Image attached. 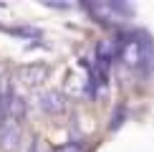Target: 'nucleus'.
Instances as JSON below:
<instances>
[{"label": "nucleus", "mask_w": 154, "mask_h": 152, "mask_svg": "<svg viewBox=\"0 0 154 152\" xmlns=\"http://www.w3.org/2000/svg\"><path fill=\"white\" fill-rule=\"evenodd\" d=\"M48 74H51V68L46 66V63L33 61V63H25V66L18 68V81H20L23 86L35 89V86H41L43 81L48 79Z\"/></svg>", "instance_id": "7ed1b4c3"}, {"label": "nucleus", "mask_w": 154, "mask_h": 152, "mask_svg": "<svg viewBox=\"0 0 154 152\" xmlns=\"http://www.w3.org/2000/svg\"><path fill=\"white\" fill-rule=\"evenodd\" d=\"M119 59H121L124 66L137 68L139 63H144V59H146V43H142L139 38H126L119 46Z\"/></svg>", "instance_id": "f257e3e1"}, {"label": "nucleus", "mask_w": 154, "mask_h": 152, "mask_svg": "<svg viewBox=\"0 0 154 152\" xmlns=\"http://www.w3.org/2000/svg\"><path fill=\"white\" fill-rule=\"evenodd\" d=\"M0 122H3V106H0Z\"/></svg>", "instance_id": "0eeeda50"}, {"label": "nucleus", "mask_w": 154, "mask_h": 152, "mask_svg": "<svg viewBox=\"0 0 154 152\" xmlns=\"http://www.w3.org/2000/svg\"><path fill=\"white\" fill-rule=\"evenodd\" d=\"M38 106L48 117H61L66 112V94L58 89H46V91L38 94Z\"/></svg>", "instance_id": "f03ea898"}, {"label": "nucleus", "mask_w": 154, "mask_h": 152, "mask_svg": "<svg viewBox=\"0 0 154 152\" xmlns=\"http://www.w3.org/2000/svg\"><path fill=\"white\" fill-rule=\"evenodd\" d=\"M23 142V129L18 122H10V119H3L0 122V150L3 152H18Z\"/></svg>", "instance_id": "20e7f679"}, {"label": "nucleus", "mask_w": 154, "mask_h": 152, "mask_svg": "<svg viewBox=\"0 0 154 152\" xmlns=\"http://www.w3.org/2000/svg\"><path fill=\"white\" fill-rule=\"evenodd\" d=\"M53 152H86V144H83V142H68V144L56 147Z\"/></svg>", "instance_id": "39448f33"}, {"label": "nucleus", "mask_w": 154, "mask_h": 152, "mask_svg": "<svg viewBox=\"0 0 154 152\" xmlns=\"http://www.w3.org/2000/svg\"><path fill=\"white\" fill-rule=\"evenodd\" d=\"M119 124H121V109H116V114H114V122H111V129H116Z\"/></svg>", "instance_id": "423d86ee"}]
</instances>
